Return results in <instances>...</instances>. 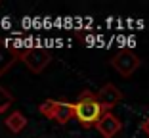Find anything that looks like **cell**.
I'll return each mask as SVG.
<instances>
[{"label":"cell","instance_id":"cell-1","mask_svg":"<svg viewBox=\"0 0 149 138\" xmlns=\"http://www.w3.org/2000/svg\"><path fill=\"white\" fill-rule=\"evenodd\" d=\"M103 113H105L103 107L100 106L96 94L92 92H82L79 96V100L74 102V117L79 119V123L84 129L97 125V121L101 119Z\"/></svg>","mask_w":149,"mask_h":138},{"label":"cell","instance_id":"cell-2","mask_svg":"<svg viewBox=\"0 0 149 138\" xmlns=\"http://www.w3.org/2000/svg\"><path fill=\"white\" fill-rule=\"evenodd\" d=\"M21 60L25 65L35 73H42L52 62V52L48 48H27L21 54Z\"/></svg>","mask_w":149,"mask_h":138},{"label":"cell","instance_id":"cell-3","mask_svg":"<svg viewBox=\"0 0 149 138\" xmlns=\"http://www.w3.org/2000/svg\"><path fill=\"white\" fill-rule=\"evenodd\" d=\"M111 63H113V67L123 77H130L132 73L140 67V58H138L134 52H130V50H120V52L113 58Z\"/></svg>","mask_w":149,"mask_h":138},{"label":"cell","instance_id":"cell-4","mask_svg":"<svg viewBox=\"0 0 149 138\" xmlns=\"http://www.w3.org/2000/svg\"><path fill=\"white\" fill-rule=\"evenodd\" d=\"M96 98H97V102H100V106L103 107V111H109L111 107H115L120 100H123V92H120L115 85L107 83V85H103L100 88V92L96 94Z\"/></svg>","mask_w":149,"mask_h":138},{"label":"cell","instance_id":"cell-5","mask_svg":"<svg viewBox=\"0 0 149 138\" xmlns=\"http://www.w3.org/2000/svg\"><path fill=\"white\" fill-rule=\"evenodd\" d=\"M96 129H97V132H100L103 138H113L117 132H120L123 123H120V119L115 117L111 111H105L103 115H101V119L97 121Z\"/></svg>","mask_w":149,"mask_h":138},{"label":"cell","instance_id":"cell-6","mask_svg":"<svg viewBox=\"0 0 149 138\" xmlns=\"http://www.w3.org/2000/svg\"><path fill=\"white\" fill-rule=\"evenodd\" d=\"M73 117H74V104L57 102V107H56V111H54V119H56L57 123L65 125V123H69Z\"/></svg>","mask_w":149,"mask_h":138},{"label":"cell","instance_id":"cell-7","mask_svg":"<svg viewBox=\"0 0 149 138\" xmlns=\"http://www.w3.org/2000/svg\"><path fill=\"white\" fill-rule=\"evenodd\" d=\"M6 127H8L12 132H21L23 129L27 127V117L19 111H13L6 117Z\"/></svg>","mask_w":149,"mask_h":138},{"label":"cell","instance_id":"cell-8","mask_svg":"<svg viewBox=\"0 0 149 138\" xmlns=\"http://www.w3.org/2000/svg\"><path fill=\"white\" fill-rule=\"evenodd\" d=\"M17 58H19V52H15L13 48H0V75L8 71Z\"/></svg>","mask_w":149,"mask_h":138},{"label":"cell","instance_id":"cell-9","mask_svg":"<svg viewBox=\"0 0 149 138\" xmlns=\"http://www.w3.org/2000/svg\"><path fill=\"white\" fill-rule=\"evenodd\" d=\"M12 104H13V96H12V92H10L8 88H4V86H0V113L8 111Z\"/></svg>","mask_w":149,"mask_h":138},{"label":"cell","instance_id":"cell-10","mask_svg":"<svg viewBox=\"0 0 149 138\" xmlns=\"http://www.w3.org/2000/svg\"><path fill=\"white\" fill-rule=\"evenodd\" d=\"M57 107V100H44L42 104H40V113H42L44 117H48V119H54V111H56Z\"/></svg>","mask_w":149,"mask_h":138},{"label":"cell","instance_id":"cell-11","mask_svg":"<svg viewBox=\"0 0 149 138\" xmlns=\"http://www.w3.org/2000/svg\"><path fill=\"white\" fill-rule=\"evenodd\" d=\"M141 130H143V132H145V134L149 136V117H147V119L143 121V125H141Z\"/></svg>","mask_w":149,"mask_h":138}]
</instances>
